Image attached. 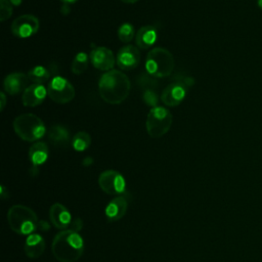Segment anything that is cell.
<instances>
[{"mask_svg":"<svg viewBox=\"0 0 262 262\" xmlns=\"http://www.w3.org/2000/svg\"><path fill=\"white\" fill-rule=\"evenodd\" d=\"M131 84L121 71L111 70L103 74L98 82L100 97L110 104H120L129 95Z\"/></svg>","mask_w":262,"mask_h":262,"instance_id":"cell-1","label":"cell"},{"mask_svg":"<svg viewBox=\"0 0 262 262\" xmlns=\"http://www.w3.org/2000/svg\"><path fill=\"white\" fill-rule=\"evenodd\" d=\"M51 248L59 262H76L83 254L84 242L77 231L67 229L54 236Z\"/></svg>","mask_w":262,"mask_h":262,"instance_id":"cell-2","label":"cell"},{"mask_svg":"<svg viewBox=\"0 0 262 262\" xmlns=\"http://www.w3.org/2000/svg\"><path fill=\"white\" fill-rule=\"evenodd\" d=\"M7 222L12 231L23 235L32 234L38 226L36 213L24 205H14L9 208Z\"/></svg>","mask_w":262,"mask_h":262,"instance_id":"cell-3","label":"cell"},{"mask_svg":"<svg viewBox=\"0 0 262 262\" xmlns=\"http://www.w3.org/2000/svg\"><path fill=\"white\" fill-rule=\"evenodd\" d=\"M174 69V57L172 53L163 48L156 47L151 49L145 60V70L155 78L169 77Z\"/></svg>","mask_w":262,"mask_h":262,"instance_id":"cell-4","label":"cell"},{"mask_svg":"<svg viewBox=\"0 0 262 262\" xmlns=\"http://www.w3.org/2000/svg\"><path fill=\"white\" fill-rule=\"evenodd\" d=\"M13 130L18 137L26 141H36L46 133L43 121L34 114H23L13 121Z\"/></svg>","mask_w":262,"mask_h":262,"instance_id":"cell-5","label":"cell"},{"mask_svg":"<svg viewBox=\"0 0 262 262\" xmlns=\"http://www.w3.org/2000/svg\"><path fill=\"white\" fill-rule=\"evenodd\" d=\"M173 117L171 112L164 106L152 107L146 118L145 127L147 134L152 138L164 136L171 128Z\"/></svg>","mask_w":262,"mask_h":262,"instance_id":"cell-6","label":"cell"},{"mask_svg":"<svg viewBox=\"0 0 262 262\" xmlns=\"http://www.w3.org/2000/svg\"><path fill=\"white\" fill-rule=\"evenodd\" d=\"M49 98L56 103H68L75 97V88L70 81L61 76H55L47 86Z\"/></svg>","mask_w":262,"mask_h":262,"instance_id":"cell-7","label":"cell"},{"mask_svg":"<svg viewBox=\"0 0 262 262\" xmlns=\"http://www.w3.org/2000/svg\"><path fill=\"white\" fill-rule=\"evenodd\" d=\"M98 184L102 191L111 195H117L125 191L126 181L121 173L115 170L103 171L98 177Z\"/></svg>","mask_w":262,"mask_h":262,"instance_id":"cell-8","label":"cell"},{"mask_svg":"<svg viewBox=\"0 0 262 262\" xmlns=\"http://www.w3.org/2000/svg\"><path fill=\"white\" fill-rule=\"evenodd\" d=\"M40 27L39 19L33 14H23L11 24V32L17 38H29L35 35Z\"/></svg>","mask_w":262,"mask_h":262,"instance_id":"cell-9","label":"cell"},{"mask_svg":"<svg viewBox=\"0 0 262 262\" xmlns=\"http://www.w3.org/2000/svg\"><path fill=\"white\" fill-rule=\"evenodd\" d=\"M90 60L94 68L105 72L113 70L115 62H117L113 51L104 46L93 47L90 52Z\"/></svg>","mask_w":262,"mask_h":262,"instance_id":"cell-10","label":"cell"},{"mask_svg":"<svg viewBox=\"0 0 262 262\" xmlns=\"http://www.w3.org/2000/svg\"><path fill=\"white\" fill-rule=\"evenodd\" d=\"M187 87L179 80L170 83L163 90L161 94V100L168 106H176L182 102L186 95Z\"/></svg>","mask_w":262,"mask_h":262,"instance_id":"cell-11","label":"cell"},{"mask_svg":"<svg viewBox=\"0 0 262 262\" xmlns=\"http://www.w3.org/2000/svg\"><path fill=\"white\" fill-rule=\"evenodd\" d=\"M116 59L117 64L121 70H133L139 64L140 61L139 50L133 45H126L119 50Z\"/></svg>","mask_w":262,"mask_h":262,"instance_id":"cell-12","label":"cell"},{"mask_svg":"<svg viewBox=\"0 0 262 262\" xmlns=\"http://www.w3.org/2000/svg\"><path fill=\"white\" fill-rule=\"evenodd\" d=\"M47 94V88L40 84H32L23 92L21 100L25 106L34 107L41 104Z\"/></svg>","mask_w":262,"mask_h":262,"instance_id":"cell-13","label":"cell"},{"mask_svg":"<svg viewBox=\"0 0 262 262\" xmlns=\"http://www.w3.org/2000/svg\"><path fill=\"white\" fill-rule=\"evenodd\" d=\"M29 81L30 80L28 78V75L24 73H11L7 75L4 79V90L10 95L18 94L26 90Z\"/></svg>","mask_w":262,"mask_h":262,"instance_id":"cell-14","label":"cell"},{"mask_svg":"<svg viewBox=\"0 0 262 262\" xmlns=\"http://www.w3.org/2000/svg\"><path fill=\"white\" fill-rule=\"evenodd\" d=\"M49 218L52 224L59 229H66L72 223L71 213L63 205L59 203H55L50 207Z\"/></svg>","mask_w":262,"mask_h":262,"instance_id":"cell-15","label":"cell"},{"mask_svg":"<svg viewBox=\"0 0 262 262\" xmlns=\"http://www.w3.org/2000/svg\"><path fill=\"white\" fill-rule=\"evenodd\" d=\"M128 202L125 196L118 195L114 198L106 206L104 213L110 221L120 220L127 212Z\"/></svg>","mask_w":262,"mask_h":262,"instance_id":"cell-16","label":"cell"},{"mask_svg":"<svg viewBox=\"0 0 262 262\" xmlns=\"http://www.w3.org/2000/svg\"><path fill=\"white\" fill-rule=\"evenodd\" d=\"M24 250L29 258L36 259L43 254L45 250V242L40 234L32 233L27 237Z\"/></svg>","mask_w":262,"mask_h":262,"instance_id":"cell-17","label":"cell"},{"mask_svg":"<svg viewBox=\"0 0 262 262\" xmlns=\"http://www.w3.org/2000/svg\"><path fill=\"white\" fill-rule=\"evenodd\" d=\"M157 30L152 26H143L136 33L135 41L137 47L140 49H148L150 48L157 41Z\"/></svg>","mask_w":262,"mask_h":262,"instance_id":"cell-18","label":"cell"},{"mask_svg":"<svg viewBox=\"0 0 262 262\" xmlns=\"http://www.w3.org/2000/svg\"><path fill=\"white\" fill-rule=\"evenodd\" d=\"M48 146L43 141H38L34 143L29 149V158L34 166L44 164L48 159Z\"/></svg>","mask_w":262,"mask_h":262,"instance_id":"cell-19","label":"cell"},{"mask_svg":"<svg viewBox=\"0 0 262 262\" xmlns=\"http://www.w3.org/2000/svg\"><path fill=\"white\" fill-rule=\"evenodd\" d=\"M48 138L54 145L64 146L70 141V132L64 126L54 125L48 131Z\"/></svg>","mask_w":262,"mask_h":262,"instance_id":"cell-20","label":"cell"},{"mask_svg":"<svg viewBox=\"0 0 262 262\" xmlns=\"http://www.w3.org/2000/svg\"><path fill=\"white\" fill-rule=\"evenodd\" d=\"M29 80L33 84L43 85L50 79V72L43 66H36L29 71L27 74Z\"/></svg>","mask_w":262,"mask_h":262,"instance_id":"cell-21","label":"cell"},{"mask_svg":"<svg viewBox=\"0 0 262 262\" xmlns=\"http://www.w3.org/2000/svg\"><path fill=\"white\" fill-rule=\"evenodd\" d=\"M89 63V56L86 52H78L75 57L73 58L71 70L75 75H81L83 74Z\"/></svg>","mask_w":262,"mask_h":262,"instance_id":"cell-22","label":"cell"},{"mask_svg":"<svg viewBox=\"0 0 262 262\" xmlns=\"http://www.w3.org/2000/svg\"><path fill=\"white\" fill-rule=\"evenodd\" d=\"M91 144V136L85 131L77 132L72 140V146L77 151L86 150Z\"/></svg>","mask_w":262,"mask_h":262,"instance_id":"cell-23","label":"cell"},{"mask_svg":"<svg viewBox=\"0 0 262 262\" xmlns=\"http://www.w3.org/2000/svg\"><path fill=\"white\" fill-rule=\"evenodd\" d=\"M134 37V27L129 23L122 24L118 29V38L123 43H129Z\"/></svg>","mask_w":262,"mask_h":262,"instance_id":"cell-24","label":"cell"},{"mask_svg":"<svg viewBox=\"0 0 262 262\" xmlns=\"http://www.w3.org/2000/svg\"><path fill=\"white\" fill-rule=\"evenodd\" d=\"M12 4L9 0H0V20L5 21L12 14Z\"/></svg>","mask_w":262,"mask_h":262,"instance_id":"cell-25","label":"cell"},{"mask_svg":"<svg viewBox=\"0 0 262 262\" xmlns=\"http://www.w3.org/2000/svg\"><path fill=\"white\" fill-rule=\"evenodd\" d=\"M143 100L144 102L147 104V105H150L152 107L157 106L158 104V101H159V98H158V95L157 93L151 90V89H146L144 91V94H143Z\"/></svg>","mask_w":262,"mask_h":262,"instance_id":"cell-26","label":"cell"},{"mask_svg":"<svg viewBox=\"0 0 262 262\" xmlns=\"http://www.w3.org/2000/svg\"><path fill=\"white\" fill-rule=\"evenodd\" d=\"M71 225H72V226H71L70 229L75 230V231H78V230H80V229L82 228V220L79 219V218H77V219L73 220V222L71 223Z\"/></svg>","mask_w":262,"mask_h":262,"instance_id":"cell-27","label":"cell"},{"mask_svg":"<svg viewBox=\"0 0 262 262\" xmlns=\"http://www.w3.org/2000/svg\"><path fill=\"white\" fill-rule=\"evenodd\" d=\"M0 97H1V104H0V107H1V111H3L4 107H5V104H6V96H5L4 92H1V93H0Z\"/></svg>","mask_w":262,"mask_h":262,"instance_id":"cell-28","label":"cell"},{"mask_svg":"<svg viewBox=\"0 0 262 262\" xmlns=\"http://www.w3.org/2000/svg\"><path fill=\"white\" fill-rule=\"evenodd\" d=\"M9 1H10V3H11L12 5L18 6V5H20V3H21L23 0H9Z\"/></svg>","mask_w":262,"mask_h":262,"instance_id":"cell-29","label":"cell"},{"mask_svg":"<svg viewBox=\"0 0 262 262\" xmlns=\"http://www.w3.org/2000/svg\"><path fill=\"white\" fill-rule=\"evenodd\" d=\"M121 1L124 2V3H126V4H133V3L137 2L138 0H121Z\"/></svg>","mask_w":262,"mask_h":262,"instance_id":"cell-30","label":"cell"},{"mask_svg":"<svg viewBox=\"0 0 262 262\" xmlns=\"http://www.w3.org/2000/svg\"><path fill=\"white\" fill-rule=\"evenodd\" d=\"M63 4H72V3H75L77 0H60Z\"/></svg>","mask_w":262,"mask_h":262,"instance_id":"cell-31","label":"cell"},{"mask_svg":"<svg viewBox=\"0 0 262 262\" xmlns=\"http://www.w3.org/2000/svg\"><path fill=\"white\" fill-rule=\"evenodd\" d=\"M257 4H258V6L262 9V0H257Z\"/></svg>","mask_w":262,"mask_h":262,"instance_id":"cell-32","label":"cell"}]
</instances>
